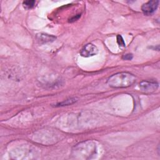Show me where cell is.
Returning <instances> with one entry per match:
<instances>
[{"mask_svg":"<svg viewBox=\"0 0 160 160\" xmlns=\"http://www.w3.org/2000/svg\"><path fill=\"white\" fill-rule=\"evenodd\" d=\"M136 81V76L128 72L116 73L108 80V85L113 88H124L133 85Z\"/></svg>","mask_w":160,"mask_h":160,"instance_id":"cell-1","label":"cell"},{"mask_svg":"<svg viewBox=\"0 0 160 160\" xmlns=\"http://www.w3.org/2000/svg\"><path fill=\"white\" fill-rule=\"evenodd\" d=\"M158 5L159 1H149L143 5L141 10L145 15L149 16L155 12L158 8Z\"/></svg>","mask_w":160,"mask_h":160,"instance_id":"cell-2","label":"cell"},{"mask_svg":"<svg viewBox=\"0 0 160 160\" xmlns=\"http://www.w3.org/2000/svg\"><path fill=\"white\" fill-rule=\"evenodd\" d=\"M159 87V84L155 81H143L139 83L140 90L145 93H152L155 91Z\"/></svg>","mask_w":160,"mask_h":160,"instance_id":"cell-3","label":"cell"},{"mask_svg":"<svg viewBox=\"0 0 160 160\" xmlns=\"http://www.w3.org/2000/svg\"><path fill=\"white\" fill-rule=\"evenodd\" d=\"M98 53V48L91 44L89 43L86 45L80 51V55L85 58H88L96 55Z\"/></svg>","mask_w":160,"mask_h":160,"instance_id":"cell-4","label":"cell"},{"mask_svg":"<svg viewBox=\"0 0 160 160\" xmlns=\"http://www.w3.org/2000/svg\"><path fill=\"white\" fill-rule=\"evenodd\" d=\"M36 39L40 44H44L46 43L54 41L56 39V38L53 35L41 33V34L37 35Z\"/></svg>","mask_w":160,"mask_h":160,"instance_id":"cell-5","label":"cell"},{"mask_svg":"<svg viewBox=\"0 0 160 160\" xmlns=\"http://www.w3.org/2000/svg\"><path fill=\"white\" fill-rule=\"evenodd\" d=\"M76 101V99L75 98H70V99H66V100L57 104L56 106H64L71 105V104L75 103Z\"/></svg>","mask_w":160,"mask_h":160,"instance_id":"cell-6","label":"cell"},{"mask_svg":"<svg viewBox=\"0 0 160 160\" xmlns=\"http://www.w3.org/2000/svg\"><path fill=\"white\" fill-rule=\"evenodd\" d=\"M35 1H33V0H28V1H25L23 3V5L25 8L27 10H30L33 8L35 5Z\"/></svg>","mask_w":160,"mask_h":160,"instance_id":"cell-7","label":"cell"},{"mask_svg":"<svg viewBox=\"0 0 160 160\" xmlns=\"http://www.w3.org/2000/svg\"><path fill=\"white\" fill-rule=\"evenodd\" d=\"M117 43L120 47H125L126 46L124 40H123V37L119 35L117 36Z\"/></svg>","mask_w":160,"mask_h":160,"instance_id":"cell-8","label":"cell"},{"mask_svg":"<svg viewBox=\"0 0 160 160\" xmlns=\"http://www.w3.org/2000/svg\"><path fill=\"white\" fill-rule=\"evenodd\" d=\"M133 58V56L132 54H126L123 56L122 59L124 60H131Z\"/></svg>","mask_w":160,"mask_h":160,"instance_id":"cell-9","label":"cell"},{"mask_svg":"<svg viewBox=\"0 0 160 160\" xmlns=\"http://www.w3.org/2000/svg\"><path fill=\"white\" fill-rule=\"evenodd\" d=\"M80 17H81V15H78V17H74L73 18H72V19L70 20V22H75V21H76V20H78Z\"/></svg>","mask_w":160,"mask_h":160,"instance_id":"cell-10","label":"cell"}]
</instances>
